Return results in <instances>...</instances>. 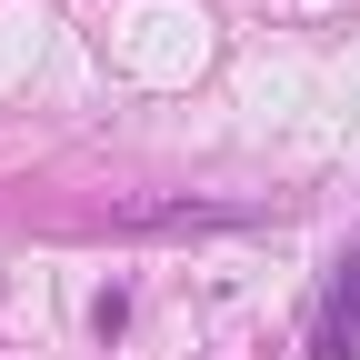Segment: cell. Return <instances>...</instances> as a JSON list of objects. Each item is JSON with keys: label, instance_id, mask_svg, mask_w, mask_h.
Returning a JSON list of instances; mask_svg holds the SVG:
<instances>
[{"label": "cell", "instance_id": "obj_1", "mask_svg": "<svg viewBox=\"0 0 360 360\" xmlns=\"http://www.w3.org/2000/svg\"><path fill=\"white\" fill-rule=\"evenodd\" d=\"M300 350H310V360H360V231H350V250L330 260L321 300H310V330H300Z\"/></svg>", "mask_w": 360, "mask_h": 360}, {"label": "cell", "instance_id": "obj_2", "mask_svg": "<svg viewBox=\"0 0 360 360\" xmlns=\"http://www.w3.org/2000/svg\"><path fill=\"white\" fill-rule=\"evenodd\" d=\"M220 220H250V210H210V200H150V210H120V231H220Z\"/></svg>", "mask_w": 360, "mask_h": 360}]
</instances>
